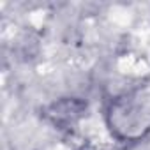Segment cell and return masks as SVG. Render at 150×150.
Wrapping results in <instances>:
<instances>
[{"label":"cell","mask_w":150,"mask_h":150,"mask_svg":"<svg viewBox=\"0 0 150 150\" xmlns=\"http://www.w3.org/2000/svg\"><path fill=\"white\" fill-rule=\"evenodd\" d=\"M108 125L118 139H138L150 131V83L117 97L108 108Z\"/></svg>","instance_id":"obj_1"}]
</instances>
